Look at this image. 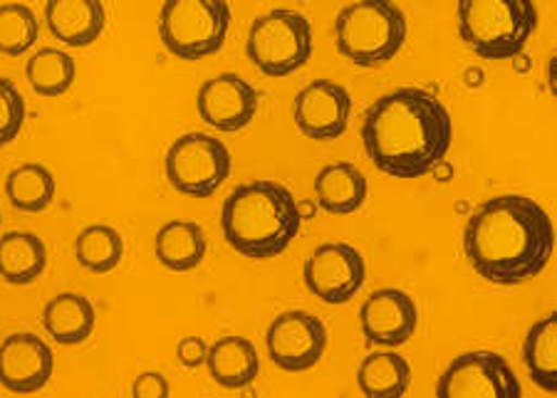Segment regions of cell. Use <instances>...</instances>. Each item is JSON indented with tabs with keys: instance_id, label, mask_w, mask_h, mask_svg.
I'll list each match as a JSON object with an SVG mask.
<instances>
[{
	"instance_id": "cell-1",
	"label": "cell",
	"mask_w": 557,
	"mask_h": 398,
	"mask_svg": "<svg viewBox=\"0 0 557 398\" xmlns=\"http://www.w3.org/2000/svg\"><path fill=\"white\" fill-rule=\"evenodd\" d=\"M463 250L471 268L491 285L516 287L547 268L555 250V228L533 198L493 196L466 223Z\"/></svg>"
},
{
	"instance_id": "cell-2",
	"label": "cell",
	"mask_w": 557,
	"mask_h": 398,
	"mask_svg": "<svg viewBox=\"0 0 557 398\" xmlns=\"http://www.w3.org/2000/svg\"><path fill=\"white\" fill-rule=\"evenodd\" d=\"M362 141L367 157L382 174L421 178L442 166L451 151L454 120L434 92L401 87L367 110Z\"/></svg>"
},
{
	"instance_id": "cell-3",
	"label": "cell",
	"mask_w": 557,
	"mask_h": 398,
	"mask_svg": "<svg viewBox=\"0 0 557 398\" xmlns=\"http://www.w3.org/2000/svg\"><path fill=\"white\" fill-rule=\"evenodd\" d=\"M221 225L223 238L238 256L273 260L300 235V201H295L290 188L277 181H250L226 198Z\"/></svg>"
},
{
	"instance_id": "cell-4",
	"label": "cell",
	"mask_w": 557,
	"mask_h": 398,
	"mask_svg": "<svg viewBox=\"0 0 557 398\" xmlns=\"http://www.w3.org/2000/svg\"><path fill=\"white\" fill-rule=\"evenodd\" d=\"M407 35V15L392 0H355L335 17L337 52L364 70L382 67L397 58Z\"/></svg>"
},
{
	"instance_id": "cell-5",
	"label": "cell",
	"mask_w": 557,
	"mask_h": 398,
	"mask_svg": "<svg viewBox=\"0 0 557 398\" xmlns=\"http://www.w3.org/2000/svg\"><path fill=\"white\" fill-rule=\"evenodd\" d=\"M535 28V0H458V35L483 60L518 58Z\"/></svg>"
},
{
	"instance_id": "cell-6",
	"label": "cell",
	"mask_w": 557,
	"mask_h": 398,
	"mask_svg": "<svg viewBox=\"0 0 557 398\" xmlns=\"http://www.w3.org/2000/svg\"><path fill=\"white\" fill-rule=\"evenodd\" d=\"M231 21L228 0H164L157 28L169 55L199 62L223 50Z\"/></svg>"
},
{
	"instance_id": "cell-7",
	"label": "cell",
	"mask_w": 557,
	"mask_h": 398,
	"mask_svg": "<svg viewBox=\"0 0 557 398\" xmlns=\"http://www.w3.org/2000/svg\"><path fill=\"white\" fill-rule=\"evenodd\" d=\"M246 52L265 77H290L312 55V25L298 11L273 8L250 25Z\"/></svg>"
},
{
	"instance_id": "cell-8",
	"label": "cell",
	"mask_w": 557,
	"mask_h": 398,
	"mask_svg": "<svg viewBox=\"0 0 557 398\" xmlns=\"http://www.w3.org/2000/svg\"><path fill=\"white\" fill-rule=\"evenodd\" d=\"M231 166L226 144L201 132L178 137L164 159L169 186L191 198H211L228 181Z\"/></svg>"
},
{
	"instance_id": "cell-9",
	"label": "cell",
	"mask_w": 557,
	"mask_h": 398,
	"mask_svg": "<svg viewBox=\"0 0 557 398\" xmlns=\"http://www.w3.org/2000/svg\"><path fill=\"white\" fill-rule=\"evenodd\" d=\"M438 398H466V396H488V398H520V386L513 366L496 351H466L456 357L438 378Z\"/></svg>"
},
{
	"instance_id": "cell-10",
	"label": "cell",
	"mask_w": 557,
	"mask_h": 398,
	"mask_svg": "<svg viewBox=\"0 0 557 398\" xmlns=\"http://www.w3.org/2000/svg\"><path fill=\"white\" fill-rule=\"evenodd\" d=\"M364 283V256L349 242H322L305 260V285L325 304H349Z\"/></svg>"
},
{
	"instance_id": "cell-11",
	"label": "cell",
	"mask_w": 557,
	"mask_h": 398,
	"mask_svg": "<svg viewBox=\"0 0 557 398\" xmlns=\"http://www.w3.org/2000/svg\"><path fill=\"white\" fill-rule=\"evenodd\" d=\"M330 341L325 322L305 310H287L268 324L265 347L273 364L283 371H310L320 364Z\"/></svg>"
},
{
	"instance_id": "cell-12",
	"label": "cell",
	"mask_w": 557,
	"mask_h": 398,
	"mask_svg": "<svg viewBox=\"0 0 557 398\" xmlns=\"http://www.w3.org/2000/svg\"><path fill=\"white\" fill-rule=\"evenodd\" d=\"M260 104L258 89L236 72H221L201 85L196 112L201 122L223 134H236L256 120Z\"/></svg>"
},
{
	"instance_id": "cell-13",
	"label": "cell",
	"mask_w": 557,
	"mask_h": 398,
	"mask_svg": "<svg viewBox=\"0 0 557 398\" xmlns=\"http://www.w3.org/2000/svg\"><path fill=\"white\" fill-rule=\"evenodd\" d=\"M349 116H352V97L332 79H314L293 99V122L312 141L345 137Z\"/></svg>"
},
{
	"instance_id": "cell-14",
	"label": "cell",
	"mask_w": 557,
	"mask_h": 398,
	"mask_svg": "<svg viewBox=\"0 0 557 398\" xmlns=\"http://www.w3.org/2000/svg\"><path fill=\"white\" fill-rule=\"evenodd\" d=\"M55 357L33 332H15L0 341V386L11 394H35L50 384Z\"/></svg>"
},
{
	"instance_id": "cell-15",
	"label": "cell",
	"mask_w": 557,
	"mask_h": 398,
	"mask_svg": "<svg viewBox=\"0 0 557 398\" xmlns=\"http://www.w3.org/2000/svg\"><path fill=\"white\" fill-rule=\"evenodd\" d=\"M359 324L370 344L397 349L417 334L419 310L409 293L397 287H382L367 297L359 310Z\"/></svg>"
},
{
	"instance_id": "cell-16",
	"label": "cell",
	"mask_w": 557,
	"mask_h": 398,
	"mask_svg": "<svg viewBox=\"0 0 557 398\" xmlns=\"http://www.w3.org/2000/svg\"><path fill=\"white\" fill-rule=\"evenodd\" d=\"M45 23L55 40L70 48H89L107 28V8L102 0H48Z\"/></svg>"
},
{
	"instance_id": "cell-17",
	"label": "cell",
	"mask_w": 557,
	"mask_h": 398,
	"mask_svg": "<svg viewBox=\"0 0 557 398\" xmlns=\"http://www.w3.org/2000/svg\"><path fill=\"white\" fill-rule=\"evenodd\" d=\"M314 203L330 215H352L367 203V176L349 161L322 166L312 178Z\"/></svg>"
},
{
	"instance_id": "cell-18",
	"label": "cell",
	"mask_w": 557,
	"mask_h": 398,
	"mask_svg": "<svg viewBox=\"0 0 557 398\" xmlns=\"http://www.w3.org/2000/svg\"><path fill=\"white\" fill-rule=\"evenodd\" d=\"M206 366L215 384L236 391V388H246L256 382L260 374V357L253 341L228 334L211 344Z\"/></svg>"
},
{
	"instance_id": "cell-19",
	"label": "cell",
	"mask_w": 557,
	"mask_h": 398,
	"mask_svg": "<svg viewBox=\"0 0 557 398\" xmlns=\"http://www.w3.org/2000/svg\"><path fill=\"white\" fill-rule=\"evenodd\" d=\"M97 324L95 304L85 295H55L42 310V327L62 347H77L92 337Z\"/></svg>"
},
{
	"instance_id": "cell-20",
	"label": "cell",
	"mask_w": 557,
	"mask_h": 398,
	"mask_svg": "<svg viewBox=\"0 0 557 398\" xmlns=\"http://www.w3.org/2000/svg\"><path fill=\"white\" fill-rule=\"evenodd\" d=\"M209 240L199 223L169 221L154 235V256L172 273H191L203 262Z\"/></svg>"
},
{
	"instance_id": "cell-21",
	"label": "cell",
	"mask_w": 557,
	"mask_h": 398,
	"mask_svg": "<svg viewBox=\"0 0 557 398\" xmlns=\"http://www.w3.org/2000/svg\"><path fill=\"white\" fill-rule=\"evenodd\" d=\"M48 268V248L35 233L0 235V279L8 285H33Z\"/></svg>"
},
{
	"instance_id": "cell-22",
	"label": "cell",
	"mask_w": 557,
	"mask_h": 398,
	"mask_svg": "<svg viewBox=\"0 0 557 398\" xmlns=\"http://www.w3.org/2000/svg\"><path fill=\"white\" fill-rule=\"evenodd\" d=\"M357 386L372 398L407 396L411 386V366L397 351H372L357 371Z\"/></svg>"
},
{
	"instance_id": "cell-23",
	"label": "cell",
	"mask_w": 557,
	"mask_h": 398,
	"mask_svg": "<svg viewBox=\"0 0 557 398\" xmlns=\"http://www.w3.org/2000/svg\"><path fill=\"white\" fill-rule=\"evenodd\" d=\"M523 361L535 386L545 394L557 391V316L553 312L528 329Z\"/></svg>"
},
{
	"instance_id": "cell-24",
	"label": "cell",
	"mask_w": 557,
	"mask_h": 398,
	"mask_svg": "<svg viewBox=\"0 0 557 398\" xmlns=\"http://www.w3.org/2000/svg\"><path fill=\"white\" fill-rule=\"evenodd\" d=\"M55 191L58 186L52 171L42 164H35V161H25L5 176V196L15 211L42 213L55 201Z\"/></svg>"
},
{
	"instance_id": "cell-25",
	"label": "cell",
	"mask_w": 557,
	"mask_h": 398,
	"mask_svg": "<svg viewBox=\"0 0 557 398\" xmlns=\"http://www.w3.org/2000/svg\"><path fill=\"white\" fill-rule=\"evenodd\" d=\"M75 58L60 48H40L25 65V77H28L33 92L40 97L67 95L70 87L75 85Z\"/></svg>"
},
{
	"instance_id": "cell-26",
	"label": "cell",
	"mask_w": 557,
	"mask_h": 398,
	"mask_svg": "<svg viewBox=\"0 0 557 398\" xmlns=\"http://www.w3.org/2000/svg\"><path fill=\"white\" fill-rule=\"evenodd\" d=\"M75 258L87 273H112L124 258V240L120 231L104 223L87 225L75 238Z\"/></svg>"
},
{
	"instance_id": "cell-27",
	"label": "cell",
	"mask_w": 557,
	"mask_h": 398,
	"mask_svg": "<svg viewBox=\"0 0 557 398\" xmlns=\"http://www.w3.org/2000/svg\"><path fill=\"white\" fill-rule=\"evenodd\" d=\"M40 40V21L30 5L0 3V55L21 58Z\"/></svg>"
},
{
	"instance_id": "cell-28",
	"label": "cell",
	"mask_w": 557,
	"mask_h": 398,
	"mask_svg": "<svg viewBox=\"0 0 557 398\" xmlns=\"http://www.w3.org/2000/svg\"><path fill=\"white\" fill-rule=\"evenodd\" d=\"M25 97L8 77H0V149L11 147L25 126Z\"/></svg>"
},
{
	"instance_id": "cell-29",
	"label": "cell",
	"mask_w": 557,
	"mask_h": 398,
	"mask_svg": "<svg viewBox=\"0 0 557 398\" xmlns=\"http://www.w3.org/2000/svg\"><path fill=\"white\" fill-rule=\"evenodd\" d=\"M134 398H166L172 396V386H169L166 376L159 371H144L132 384Z\"/></svg>"
},
{
	"instance_id": "cell-30",
	"label": "cell",
	"mask_w": 557,
	"mask_h": 398,
	"mask_svg": "<svg viewBox=\"0 0 557 398\" xmlns=\"http://www.w3.org/2000/svg\"><path fill=\"white\" fill-rule=\"evenodd\" d=\"M206 355H209V344L201 337H184L176 347L178 364L186 369H199L206 364Z\"/></svg>"
},
{
	"instance_id": "cell-31",
	"label": "cell",
	"mask_w": 557,
	"mask_h": 398,
	"mask_svg": "<svg viewBox=\"0 0 557 398\" xmlns=\"http://www.w3.org/2000/svg\"><path fill=\"white\" fill-rule=\"evenodd\" d=\"M0 223H3V213H0Z\"/></svg>"
}]
</instances>
